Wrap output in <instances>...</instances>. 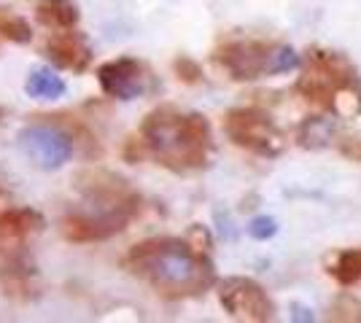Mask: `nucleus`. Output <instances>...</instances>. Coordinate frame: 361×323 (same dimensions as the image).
<instances>
[{"label": "nucleus", "instance_id": "13", "mask_svg": "<svg viewBox=\"0 0 361 323\" xmlns=\"http://www.w3.org/2000/svg\"><path fill=\"white\" fill-rule=\"evenodd\" d=\"M35 19L49 30H68L78 25V8L65 0H41L35 8Z\"/></svg>", "mask_w": 361, "mask_h": 323}, {"label": "nucleus", "instance_id": "5", "mask_svg": "<svg viewBox=\"0 0 361 323\" xmlns=\"http://www.w3.org/2000/svg\"><path fill=\"white\" fill-rule=\"evenodd\" d=\"M224 132L229 135V140H235L238 146L254 154L275 156L283 151V138L278 135V129L262 110H254V108L229 110L224 119Z\"/></svg>", "mask_w": 361, "mask_h": 323}, {"label": "nucleus", "instance_id": "20", "mask_svg": "<svg viewBox=\"0 0 361 323\" xmlns=\"http://www.w3.org/2000/svg\"><path fill=\"white\" fill-rule=\"evenodd\" d=\"M176 73H178L180 81H189V84L200 81V76H202L200 65H197L195 60H189V57H178V60H176Z\"/></svg>", "mask_w": 361, "mask_h": 323}, {"label": "nucleus", "instance_id": "1", "mask_svg": "<svg viewBox=\"0 0 361 323\" xmlns=\"http://www.w3.org/2000/svg\"><path fill=\"white\" fill-rule=\"evenodd\" d=\"M124 267L165 296H192L213 286L208 253L183 237H149L127 251Z\"/></svg>", "mask_w": 361, "mask_h": 323}, {"label": "nucleus", "instance_id": "10", "mask_svg": "<svg viewBox=\"0 0 361 323\" xmlns=\"http://www.w3.org/2000/svg\"><path fill=\"white\" fill-rule=\"evenodd\" d=\"M44 51H46V57L54 62L57 68H62V70L84 73V70L92 65L90 41H87L81 32H75L73 27L51 32L49 41H46Z\"/></svg>", "mask_w": 361, "mask_h": 323}, {"label": "nucleus", "instance_id": "3", "mask_svg": "<svg viewBox=\"0 0 361 323\" xmlns=\"http://www.w3.org/2000/svg\"><path fill=\"white\" fill-rule=\"evenodd\" d=\"M75 189L84 197V208L121 218L127 224L140 210V194L124 178L108 170H81L75 175Z\"/></svg>", "mask_w": 361, "mask_h": 323}, {"label": "nucleus", "instance_id": "9", "mask_svg": "<svg viewBox=\"0 0 361 323\" xmlns=\"http://www.w3.org/2000/svg\"><path fill=\"white\" fill-rule=\"evenodd\" d=\"M216 60L229 70V76L238 81H254L267 73L270 49L259 41H232L216 51Z\"/></svg>", "mask_w": 361, "mask_h": 323}, {"label": "nucleus", "instance_id": "7", "mask_svg": "<svg viewBox=\"0 0 361 323\" xmlns=\"http://www.w3.org/2000/svg\"><path fill=\"white\" fill-rule=\"evenodd\" d=\"M94 76H97L103 94L119 103H130L149 92V70L135 57H116V60L103 62Z\"/></svg>", "mask_w": 361, "mask_h": 323}, {"label": "nucleus", "instance_id": "8", "mask_svg": "<svg viewBox=\"0 0 361 323\" xmlns=\"http://www.w3.org/2000/svg\"><path fill=\"white\" fill-rule=\"evenodd\" d=\"M124 229H127V221L97 213L90 208L71 210V213L62 215L60 221L62 237L71 240V243H103V240H111L114 234H119Z\"/></svg>", "mask_w": 361, "mask_h": 323}, {"label": "nucleus", "instance_id": "12", "mask_svg": "<svg viewBox=\"0 0 361 323\" xmlns=\"http://www.w3.org/2000/svg\"><path fill=\"white\" fill-rule=\"evenodd\" d=\"M25 92L35 100H60L68 92V84L51 68H32L25 78Z\"/></svg>", "mask_w": 361, "mask_h": 323}, {"label": "nucleus", "instance_id": "22", "mask_svg": "<svg viewBox=\"0 0 361 323\" xmlns=\"http://www.w3.org/2000/svg\"><path fill=\"white\" fill-rule=\"evenodd\" d=\"M291 321H300V323H313L316 321V312L305 305H291Z\"/></svg>", "mask_w": 361, "mask_h": 323}, {"label": "nucleus", "instance_id": "6", "mask_svg": "<svg viewBox=\"0 0 361 323\" xmlns=\"http://www.w3.org/2000/svg\"><path fill=\"white\" fill-rule=\"evenodd\" d=\"M219 302L226 315L238 321H270L275 308L267 291L251 277H226L219 283Z\"/></svg>", "mask_w": 361, "mask_h": 323}, {"label": "nucleus", "instance_id": "14", "mask_svg": "<svg viewBox=\"0 0 361 323\" xmlns=\"http://www.w3.org/2000/svg\"><path fill=\"white\" fill-rule=\"evenodd\" d=\"M334 135H337V124H334V119H326V116H310V119H305L300 127V146L302 148H310V151H318V148L331 146Z\"/></svg>", "mask_w": 361, "mask_h": 323}, {"label": "nucleus", "instance_id": "16", "mask_svg": "<svg viewBox=\"0 0 361 323\" xmlns=\"http://www.w3.org/2000/svg\"><path fill=\"white\" fill-rule=\"evenodd\" d=\"M331 106L337 110L340 119H350V116H359L361 113V89L356 87V81H348L340 84L334 92H331Z\"/></svg>", "mask_w": 361, "mask_h": 323}, {"label": "nucleus", "instance_id": "17", "mask_svg": "<svg viewBox=\"0 0 361 323\" xmlns=\"http://www.w3.org/2000/svg\"><path fill=\"white\" fill-rule=\"evenodd\" d=\"M331 275L337 277L343 286H350L361 280V251L359 248H350V251H343L337 253V262L331 267Z\"/></svg>", "mask_w": 361, "mask_h": 323}, {"label": "nucleus", "instance_id": "21", "mask_svg": "<svg viewBox=\"0 0 361 323\" xmlns=\"http://www.w3.org/2000/svg\"><path fill=\"white\" fill-rule=\"evenodd\" d=\"M186 240H189V243H192V248H195V251H200V253H208V251H211V234H208V229H205V227H200V224H195V227L189 229Z\"/></svg>", "mask_w": 361, "mask_h": 323}, {"label": "nucleus", "instance_id": "11", "mask_svg": "<svg viewBox=\"0 0 361 323\" xmlns=\"http://www.w3.org/2000/svg\"><path fill=\"white\" fill-rule=\"evenodd\" d=\"M46 218L32 208H6L0 210V251H16L22 243L44 232Z\"/></svg>", "mask_w": 361, "mask_h": 323}, {"label": "nucleus", "instance_id": "23", "mask_svg": "<svg viewBox=\"0 0 361 323\" xmlns=\"http://www.w3.org/2000/svg\"><path fill=\"white\" fill-rule=\"evenodd\" d=\"M0 116H3V108H0Z\"/></svg>", "mask_w": 361, "mask_h": 323}, {"label": "nucleus", "instance_id": "2", "mask_svg": "<svg viewBox=\"0 0 361 323\" xmlns=\"http://www.w3.org/2000/svg\"><path fill=\"white\" fill-rule=\"evenodd\" d=\"M137 138L149 156L170 170L202 167L211 148V124L200 113H178L176 108L159 106L143 119Z\"/></svg>", "mask_w": 361, "mask_h": 323}, {"label": "nucleus", "instance_id": "15", "mask_svg": "<svg viewBox=\"0 0 361 323\" xmlns=\"http://www.w3.org/2000/svg\"><path fill=\"white\" fill-rule=\"evenodd\" d=\"M0 35L11 44H30L32 41V27L25 16H19L16 11L0 6Z\"/></svg>", "mask_w": 361, "mask_h": 323}, {"label": "nucleus", "instance_id": "4", "mask_svg": "<svg viewBox=\"0 0 361 323\" xmlns=\"http://www.w3.org/2000/svg\"><path fill=\"white\" fill-rule=\"evenodd\" d=\"M19 151L38 170H60L75 154V138L57 124H27L16 135Z\"/></svg>", "mask_w": 361, "mask_h": 323}, {"label": "nucleus", "instance_id": "18", "mask_svg": "<svg viewBox=\"0 0 361 323\" xmlns=\"http://www.w3.org/2000/svg\"><path fill=\"white\" fill-rule=\"evenodd\" d=\"M302 65V57L291 46L270 49V60H267V76H278V73H288Z\"/></svg>", "mask_w": 361, "mask_h": 323}, {"label": "nucleus", "instance_id": "19", "mask_svg": "<svg viewBox=\"0 0 361 323\" xmlns=\"http://www.w3.org/2000/svg\"><path fill=\"white\" fill-rule=\"evenodd\" d=\"M248 234L254 240H259V243L272 240L278 234V221L272 215H256V218H251V224H248Z\"/></svg>", "mask_w": 361, "mask_h": 323}]
</instances>
